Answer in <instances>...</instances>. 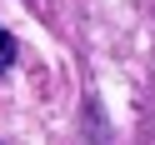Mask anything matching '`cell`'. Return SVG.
<instances>
[{
    "mask_svg": "<svg viewBox=\"0 0 155 145\" xmlns=\"http://www.w3.org/2000/svg\"><path fill=\"white\" fill-rule=\"evenodd\" d=\"M10 65H15V40H10L5 30H0V75L10 70Z\"/></svg>",
    "mask_w": 155,
    "mask_h": 145,
    "instance_id": "6da1fadb",
    "label": "cell"
}]
</instances>
